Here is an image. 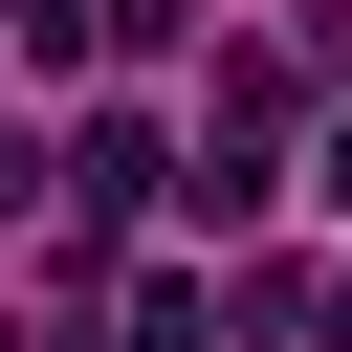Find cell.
<instances>
[{"label": "cell", "instance_id": "obj_1", "mask_svg": "<svg viewBox=\"0 0 352 352\" xmlns=\"http://www.w3.org/2000/svg\"><path fill=\"white\" fill-rule=\"evenodd\" d=\"M66 198H88V220H154V198H176V154H154V110H88V154H66Z\"/></svg>", "mask_w": 352, "mask_h": 352}, {"label": "cell", "instance_id": "obj_2", "mask_svg": "<svg viewBox=\"0 0 352 352\" xmlns=\"http://www.w3.org/2000/svg\"><path fill=\"white\" fill-rule=\"evenodd\" d=\"M0 44H22V66H88V44H110V0H22Z\"/></svg>", "mask_w": 352, "mask_h": 352}, {"label": "cell", "instance_id": "obj_3", "mask_svg": "<svg viewBox=\"0 0 352 352\" xmlns=\"http://www.w3.org/2000/svg\"><path fill=\"white\" fill-rule=\"evenodd\" d=\"M330 220H352V132H330Z\"/></svg>", "mask_w": 352, "mask_h": 352}, {"label": "cell", "instance_id": "obj_4", "mask_svg": "<svg viewBox=\"0 0 352 352\" xmlns=\"http://www.w3.org/2000/svg\"><path fill=\"white\" fill-rule=\"evenodd\" d=\"M330 330H352V286H330Z\"/></svg>", "mask_w": 352, "mask_h": 352}]
</instances>
